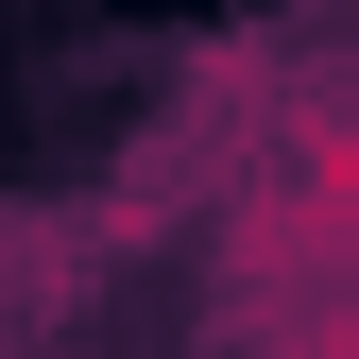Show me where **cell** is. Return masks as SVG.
I'll list each match as a JSON object with an SVG mask.
<instances>
[{"instance_id":"6da1fadb","label":"cell","mask_w":359,"mask_h":359,"mask_svg":"<svg viewBox=\"0 0 359 359\" xmlns=\"http://www.w3.org/2000/svg\"><path fill=\"white\" fill-rule=\"evenodd\" d=\"M0 359H18V325H0Z\"/></svg>"}]
</instances>
